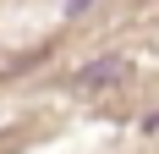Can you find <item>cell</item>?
Wrapping results in <instances>:
<instances>
[{"instance_id": "6da1fadb", "label": "cell", "mask_w": 159, "mask_h": 154, "mask_svg": "<svg viewBox=\"0 0 159 154\" xmlns=\"http://www.w3.org/2000/svg\"><path fill=\"white\" fill-rule=\"evenodd\" d=\"M132 77H137V61L132 55H93V61H82L77 72H71V94L77 99H104V94H115V88H126Z\"/></svg>"}, {"instance_id": "7a4b0ae2", "label": "cell", "mask_w": 159, "mask_h": 154, "mask_svg": "<svg viewBox=\"0 0 159 154\" xmlns=\"http://www.w3.org/2000/svg\"><path fill=\"white\" fill-rule=\"evenodd\" d=\"M88 6H99V0H66V11H71V17H82Z\"/></svg>"}, {"instance_id": "3957f363", "label": "cell", "mask_w": 159, "mask_h": 154, "mask_svg": "<svg viewBox=\"0 0 159 154\" xmlns=\"http://www.w3.org/2000/svg\"><path fill=\"white\" fill-rule=\"evenodd\" d=\"M148 132H159V116H148Z\"/></svg>"}]
</instances>
